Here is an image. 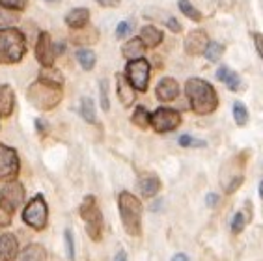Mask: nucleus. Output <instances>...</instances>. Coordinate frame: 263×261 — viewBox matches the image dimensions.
I'll return each instance as SVG.
<instances>
[{
  "mask_svg": "<svg viewBox=\"0 0 263 261\" xmlns=\"http://www.w3.org/2000/svg\"><path fill=\"white\" fill-rule=\"evenodd\" d=\"M0 201L4 203L8 209L15 213V209H19L25 203V187L21 185L17 179L8 181L2 191H0Z\"/></svg>",
  "mask_w": 263,
  "mask_h": 261,
  "instance_id": "obj_10",
  "label": "nucleus"
},
{
  "mask_svg": "<svg viewBox=\"0 0 263 261\" xmlns=\"http://www.w3.org/2000/svg\"><path fill=\"white\" fill-rule=\"evenodd\" d=\"M15 108V94L13 88L8 84H0V116L8 118Z\"/></svg>",
  "mask_w": 263,
  "mask_h": 261,
  "instance_id": "obj_15",
  "label": "nucleus"
},
{
  "mask_svg": "<svg viewBox=\"0 0 263 261\" xmlns=\"http://www.w3.org/2000/svg\"><path fill=\"white\" fill-rule=\"evenodd\" d=\"M138 187H140V192L146 198H153V196L159 194V191H161V181L155 176H147V177H142Z\"/></svg>",
  "mask_w": 263,
  "mask_h": 261,
  "instance_id": "obj_21",
  "label": "nucleus"
},
{
  "mask_svg": "<svg viewBox=\"0 0 263 261\" xmlns=\"http://www.w3.org/2000/svg\"><path fill=\"white\" fill-rule=\"evenodd\" d=\"M181 123V114L172 108H157V110L149 114V127L157 130V133H170L177 129Z\"/></svg>",
  "mask_w": 263,
  "mask_h": 261,
  "instance_id": "obj_8",
  "label": "nucleus"
},
{
  "mask_svg": "<svg viewBox=\"0 0 263 261\" xmlns=\"http://www.w3.org/2000/svg\"><path fill=\"white\" fill-rule=\"evenodd\" d=\"M172 261H189V257L185 256V254H176V256L172 257Z\"/></svg>",
  "mask_w": 263,
  "mask_h": 261,
  "instance_id": "obj_44",
  "label": "nucleus"
},
{
  "mask_svg": "<svg viewBox=\"0 0 263 261\" xmlns=\"http://www.w3.org/2000/svg\"><path fill=\"white\" fill-rule=\"evenodd\" d=\"M19 256V245L15 235L4 233L0 237V261H13Z\"/></svg>",
  "mask_w": 263,
  "mask_h": 261,
  "instance_id": "obj_13",
  "label": "nucleus"
},
{
  "mask_svg": "<svg viewBox=\"0 0 263 261\" xmlns=\"http://www.w3.org/2000/svg\"><path fill=\"white\" fill-rule=\"evenodd\" d=\"M217 79L218 81H222L232 91H237L239 86H241V79H239V75L235 73V71L228 69V67H220V69L217 71Z\"/></svg>",
  "mask_w": 263,
  "mask_h": 261,
  "instance_id": "obj_20",
  "label": "nucleus"
},
{
  "mask_svg": "<svg viewBox=\"0 0 263 261\" xmlns=\"http://www.w3.org/2000/svg\"><path fill=\"white\" fill-rule=\"evenodd\" d=\"M209 38L203 30H193L185 38V52L191 56H200L203 54V50L208 47Z\"/></svg>",
  "mask_w": 263,
  "mask_h": 261,
  "instance_id": "obj_12",
  "label": "nucleus"
},
{
  "mask_svg": "<svg viewBox=\"0 0 263 261\" xmlns=\"http://www.w3.org/2000/svg\"><path fill=\"white\" fill-rule=\"evenodd\" d=\"M177 96H179V86H177V82L174 81V79H170V77L162 79V81L157 84V97H159V101H162V103L174 101Z\"/></svg>",
  "mask_w": 263,
  "mask_h": 261,
  "instance_id": "obj_16",
  "label": "nucleus"
},
{
  "mask_svg": "<svg viewBox=\"0 0 263 261\" xmlns=\"http://www.w3.org/2000/svg\"><path fill=\"white\" fill-rule=\"evenodd\" d=\"M11 220H13V211H11V209H8V207L0 201V228L10 226Z\"/></svg>",
  "mask_w": 263,
  "mask_h": 261,
  "instance_id": "obj_32",
  "label": "nucleus"
},
{
  "mask_svg": "<svg viewBox=\"0 0 263 261\" xmlns=\"http://www.w3.org/2000/svg\"><path fill=\"white\" fill-rule=\"evenodd\" d=\"M116 261H127V254L123 250L118 252V256H116Z\"/></svg>",
  "mask_w": 263,
  "mask_h": 261,
  "instance_id": "obj_45",
  "label": "nucleus"
},
{
  "mask_svg": "<svg viewBox=\"0 0 263 261\" xmlns=\"http://www.w3.org/2000/svg\"><path fill=\"white\" fill-rule=\"evenodd\" d=\"M179 144H181V146H191V147H203L205 146V142L203 140H194V138H191V136H181V138H179Z\"/></svg>",
  "mask_w": 263,
  "mask_h": 261,
  "instance_id": "obj_37",
  "label": "nucleus"
},
{
  "mask_svg": "<svg viewBox=\"0 0 263 261\" xmlns=\"http://www.w3.org/2000/svg\"><path fill=\"white\" fill-rule=\"evenodd\" d=\"M19 174V157L13 147L0 144V181L15 179Z\"/></svg>",
  "mask_w": 263,
  "mask_h": 261,
  "instance_id": "obj_9",
  "label": "nucleus"
},
{
  "mask_svg": "<svg viewBox=\"0 0 263 261\" xmlns=\"http://www.w3.org/2000/svg\"><path fill=\"white\" fill-rule=\"evenodd\" d=\"M35 56H37V62H40L43 67H52L54 64V43H52L51 35L47 32H41L40 38H37V45H35Z\"/></svg>",
  "mask_w": 263,
  "mask_h": 261,
  "instance_id": "obj_11",
  "label": "nucleus"
},
{
  "mask_svg": "<svg viewBox=\"0 0 263 261\" xmlns=\"http://www.w3.org/2000/svg\"><path fill=\"white\" fill-rule=\"evenodd\" d=\"M118 206H120V215H122L125 231L129 235L138 237L142 233V211H144L140 200L131 192L123 191L118 196Z\"/></svg>",
  "mask_w": 263,
  "mask_h": 261,
  "instance_id": "obj_4",
  "label": "nucleus"
},
{
  "mask_svg": "<svg viewBox=\"0 0 263 261\" xmlns=\"http://www.w3.org/2000/svg\"><path fill=\"white\" fill-rule=\"evenodd\" d=\"M133 123L137 127H140V129H147L149 127V112L144 106H137L135 114H133Z\"/></svg>",
  "mask_w": 263,
  "mask_h": 261,
  "instance_id": "obj_26",
  "label": "nucleus"
},
{
  "mask_svg": "<svg viewBox=\"0 0 263 261\" xmlns=\"http://www.w3.org/2000/svg\"><path fill=\"white\" fill-rule=\"evenodd\" d=\"M81 114L88 123H96V106L90 97H84L81 101Z\"/></svg>",
  "mask_w": 263,
  "mask_h": 261,
  "instance_id": "obj_25",
  "label": "nucleus"
},
{
  "mask_svg": "<svg viewBox=\"0 0 263 261\" xmlns=\"http://www.w3.org/2000/svg\"><path fill=\"white\" fill-rule=\"evenodd\" d=\"M97 4L103 6V8H116V6L122 4V0H97Z\"/></svg>",
  "mask_w": 263,
  "mask_h": 261,
  "instance_id": "obj_39",
  "label": "nucleus"
},
{
  "mask_svg": "<svg viewBox=\"0 0 263 261\" xmlns=\"http://www.w3.org/2000/svg\"><path fill=\"white\" fill-rule=\"evenodd\" d=\"M88 21H90V11L86 8H75L71 10L66 15V25L73 30H79V28H86Z\"/></svg>",
  "mask_w": 263,
  "mask_h": 261,
  "instance_id": "obj_17",
  "label": "nucleus"
},
{
  "mask_svg": "<svg viewBox=\"0 0 263 261\" xmlns=\"http://www.w3.org/2000/svg\"><path fill=\"white\" fill-rule=\"evenodd\" d=\"M222 52H224V47L220 45V43H211V41H209L208 47H205V50H203V54H205V58H208L209 62L220 60Z\"/></svg>",
  "mask_w": 263,
  "mask_h": 261,
  "instance_id": "obj_28",
  "label": "nucleus"
},
{
  "mask_svg": "<svg viewBox=\"0 0 263 261\" xmlns=\"http://www.w3.org/2000/svg\"><path fill=\"white\" fill-rule=\"evenodd\" d=\"M40 81L49 82V84L62 86L64 84V77L60 75V71L52 69V67H43V71L40 73Z\"/></svg>",
  "mask_w": 263,
  "mask_h": 261,
  "instance_id": "obj_24",
  "label": "nucleus"
},
{
  "mask_svg": "<svg viewBox=\"0 0 263 261\" xmlns=\"http://www.w3.org/2000/svg\"><path fill=\"white\" fill-rule=\"evenodd\" d=\"M47 218H49V209H47L45 198L41 194L34 196L23 211V220L34 230H43L47 226Z\"/></svg>",
  "mask_w": 263,
  "mask_h": 261,
  "instance_id": "obj_6",
  "label": "nucleus"
},
{
  "mask_svg": "<svg viewBox=\"0 0 263 261\" xmlns=\"http://www.w3.org/2000/svg\"><path fill=\"white\" fill-rule=\"evenodd\" d=\"M125 79L129 84L138 91H146L147 84H149V64L142 56L137 60H131L125 67Z\"/></svg>",
  "mask_w": 263,
  "mask_h": 261,
  "instance_id": "obj_7",
  "label": "nucleus"
},
{
  "mask_svg": "<svg viewBox=\"0 0 263 261\" xmlns=\"http://www.w3.org/2000/svg\"><path fill=\"white\" fill-rule=\"evenodd\" d=\"M245 226H247V218H245L243 213H237L232 220V231L233 233H241L245 230Z\"/></svg>",
  "mask_w": 263,
  "mask_h": 261,
  "instance_id": "obj_34",
  "label": "nucleus"
},
{
  "mask_svg": "<svg viewBox=\"0 0 263 261\" xmlns=\"http://www.w3.org/2000/svg\"><path fill=\"white\" fill-rule=\"evenodd\" d=\"M254 40H256V49H258V54H263V43H261V34H254Z\"/></svg>",
  "mask_w": 263,
  "mask_h": 261,
  "instance_id": "obj_41",
  "label": "nucleus"
},
{
  "mask_svg": "<svg viewBox=\"0 0 263 261\" xmlns=\"http://www.w3.org/2000/svg\"><path fill=\"white\" fill-rule=\"evenodd\" d=\"M162 30L155 28V26L147 25V26H142L140 28V40L144 43V47H157L159 43L162 41Z\"/></svg>",
  "mask_w": 263,
  "mask_h": 261,
  "instance_id": "obj_18",
  "label": "nucleus"
},
{
  "mask_svg": "<svg viewBox=\"0 0 263 261\" xmlns=\"http://www.w3.org/2000/svg\"><path fill=\"white\" fill-rule=\"evenodd\" d=\"M62 97H64V91H62V86L49 84V82L37 81L32 82L26 90V99L30 101L32 105L40 110H52L60 105Z\"/></svg>",
  "mask_w": 263,
  "mask_h": 261,
  "instance_id": "obj_3",
  "label": "nucleus"
},
{
  "mask_svg": "<svg viewBox=\"0 0 263 261\" xmlns=\"http://www.w3.org/2000/svg\"><path fill=\"white\" fill-rule=\"evenodd\" d=\"M49 2H54V0H49Z\"/></svg>",
  "mask_w": 263,
  "mask_h": 261,
  "instance_id": "obj_46",
  "label": "nucleus"
},
{
  "mask_svg": "<svg viewBox=\"0 0 263 261\" xmlns=\"http://www.w3.org/2000/svg\"><path fill=\"white\" fill-rule=\"evenodd\" d=\"M35 129H37V133H40V135H45V130H47V125H45V121H41V120H35Z\"/></svg>",
  "mask_w": 263,
  "mask_h": 261,
  "instance_id": "obj_42",
  "label": "nucleus"
},
{
  "mask_svg": "<svg viewBox=\"0 0 263 261\" xmlns=\"http://www.w3.org/2000/svg\"><path fill=\"white\" fill-rule=\"evenodd\" d=\"M99 96H101L103 110H108L110 105H108V82L106 81H101V84H99Z\"/></svg>",
  "mask_w": 263,
  "mask_h": 261,
  "instance_id": "obj_35",
  "label": "nucleus"
},
{
  "mask_svg": "<svg viewBox=\"0 0 263 261\" xmlns=\"http://www.w3.org/2000/svg\"><path fill=\"white\" fill-rule=\"evenodd\" d=\"M166 26L174 32V34H179V32L183 30L181 25H179V23H177V21L174 19V17H168V19H166Z\"/></svg>",
  "mask_w": 263,
  "mask_h": 261,
  "instance_id": "obj_38",
  "label": "nucleus"
},
{
  "mask_svg": "<svg viewBox=\"0 0 263 261\" xmlns=\"http://www.w3.org/2000/svg\"><path fill=\"white\" fill-rule=\"evenodd\" d=\"M144 50H146V47H144L140 38H133V40H129L125 45L122 47V54L131 62V60H137V58H142V56H144Z\"/></svg>",
  "mask_w": 263,
  "mask_h": 261,
  "instance_id": "obj_19",
  "label": "nucleus"
},
{
  "mask_svg": "<svg viewBox=\"0 0 263 261\" xmlns=\"http://www.w3.org/2000/svg\"><path fill=\"white\" fill-rule=\"evenodd\" d=\"M233 118H235V123L237 125H247L248 121V110L247 106L241 103V101H237V103H233Z\"/></svg>",
  "mask_w": 263,
  "mask_h": 261,
  "instance_id": "obj_27",
  "label": "nucleus"
},
{
  "mask_svg": "<svg viewBox=\"0 0 263 261\" xmlns=\"http://www.w3.org/2000/svg\"><path fill=\"white\" fill-rule=\"evenodd\" d=\"M77 60H79L82 69L90 71L96 67V52H93L91 49H79V52H77Z\"/></svg>",
  "mask_w": 263,
  "mask_h": 261,
  "instance_id": "obj_23",
  "label": "nucleus"
},
{
  "mask_svg": "<svg viewBox=\"0 0 263 261\" xmlns=\"http://www.w3.org/2000/svg\"><path fill=\"white\" fill-rule=\"evenodd\" d=\"M0 6L13 11H23L28 6V0H0Z\"/></svg>",
  "mask_w": 263,
  "mask_h": 261,
  "instance_id": "obj_31",
  "label": "nucleus"
},
{
  "mask_svg": "<svg viewBox=\"0 0 263 261\" xmlns=\"http://www.w3.org/2000/svg\"><path fill=\"white\" fill-rule=\"evenodd\" d=\"M217 201H218V196L217 194H209L208 198H205V203H208L209 207H213L215 203H217Z\"/></svg>",
  "mask_w": 263,
  "mask_h": 261,
  "instance_id": "obj_43",
  "label": "nucleus"
},
{
  "mask_svg": "<svg viewBox=\"0 0 263 261\" xmlns=\"http://www.w3.org/2000/svg\"><path fill=\"white\" fill-rule=\"evenodd\" d=\"M64 239H66V254H67V259H69V261H75V245H73V235H71L69 230H66V233H64Z\"/></svg>",
  "mask_w": 263,
  "mask_h": 261,
  "instance_id": "obj_33",
  "label": "nucleus"
},
{
  "mask_svg": "<svg viewBox=\"0 0 263 261\" xmlns=\"http://www.w3.org/2000/svg\"><path fill=\"white\" fill-rule=\"evenodd\" d=\"M179 10H181L183 13L189 17V19L196 21V23H198V21H202V13H200V11H198L196 8L189 2V0H179Z\"/></svg>",
  "mask_w": 263,
  "mask_h": 261,
  "instance_id": "obj_29",
  "label": "nucleus"
},
{
  "mask_svg": "<svg viewBox=\"0 0 263 261\" xmlns=\"http://www.w3.org/2000/svg\"><path fill=\"white\" fill-rule=\"evenodd\" d=\"M21 261H47L45 248L40 245L26 246V250L23 252V256H21Z\"/></svg>",
  "mask_w": 263,
  "mask_h": 261,
  "instance_id": "obj_22",
  "label": "nucleus"
},
{
  "mask_svg": "<svg viewBox=\"0 0 263 261\" xmlns=\"http://www.w3.org/2000/svg\"><path fill=\"white\" fill-rule=\"evenodd\" d=\"M241 183H243V177H237V179H233L232 185L226 187V192H228V194H232V192L235 191V189H239V185H241Z\"/></svg>",
  "mask_w": 263,
  "mask_h": 261,
  "instance_id": "obj_40",
  "label": "nucleus"
},
{
  "mask_svg": "<svg viewBox=\"0 0 263 261\" xmlns=\"http://www.w3.org/2000/svg\"><path fill=\"white\" fill-rule=\"evenodd\" d=\"M81 218L84 220L86 233L91 241H99L103 233V215L93 196H86L81 203Z\"/></svg>",
  "mask_w": 263,
  "mask_h": 261,
  "instance_id": "obj_5",
  "label": "nucleus"
},
{
  "mask_svg": "<svg viewBox=\"0 0 263 261\" xmlns=\"http://www.w3.org/2000/svg\"><path fill=\"white\" fill-rule=\"evenodd\" d=\"M17 21H19V15H15L13 10H8V8H2V6H0V25L11 26V25H15Z\"/></svg>",
  "mask_w": 263,
  "mask_h": 261,
  "instance_id": "obj_30",
  "label": "nucleus"
},
{
  "mask_svg": "<svg viewBox=\"0 0 263 261\" xmlns=\"http://www.w3.org/2000/svg\"><path fill=\"white\" fill-rule=\"evenodd\" d=\"M116 86H118V97H120V103L123 106H131L137 99V94H135V88L129 84V81L125 79V75L118 73L116 75Z\"/></svg>",
  "mask_w": 263,
  "mask_h": 261,
  "instance_id": "obj_14",
  "label": "nucleus"
},
{
  "mask_svg": "<svg viewBox=\"0 0 263 261\" xmlns=\"http://www.w3.org/2000/svg\"><path fill=\"white\" fill-rule=\"evenodd\" d=\"M133 25H135L133 21H123V23H120V25H118V28H116V38H118V40L125 38V35L131 32Z\"/></svg>",
  "mask_w": 263,
  "mask_h": 261,
  "instance_id": "obj_36",
  "label": "nucleus"
},
{
  "mask_svg": "<svg viewBox=\"0 0 263 261\" xmlns=\"http://www.w3.org/2000/svg\"><path fill=\"white\" fill-rule=\"evenodd\" d=\"M185 91H187V97L191 101L193 112H196L200 116H208L217 110L218 106L217 91H215V88L208 81L189 79L187 84H185Z\"/></svg>",
  "mask_w": 263,
  "mask_h": 261,
  "instance_id": "obj_1",
  "label": "nucleus"
},
{
  "mask_svg": "<svg viewBox=\"0 0 263 261\" xmlns=\"http://www.w3.org/2000/svg\"><path fill=\"white\" fill-rule=\"evenodd\" d=\"M26 54V38L17 28H0V64H19Z\"/></svg>",
  "mask_w": 263,
  "mask_h": 261,
  "instance_id": "obj_2",
  "label": "nucleus"
}]
</instances>
